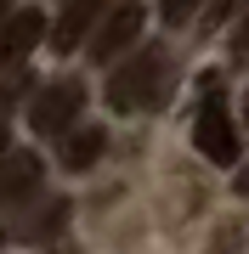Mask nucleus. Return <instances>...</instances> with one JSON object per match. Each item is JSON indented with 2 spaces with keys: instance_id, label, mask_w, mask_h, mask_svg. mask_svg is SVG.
Masks as SVG:
<instances>
[{
  "instance_id": "obj_1",
  "label": "nucleus",
  "mask_w": 249,
  "mask_h": 254,
  "mask_svg": "<svg viewBox=\"0 0 249 254\" xmlns=\"http://www.w3.org/2000/svg\"><path fill=\"white\" fill-rule=\"evenodd\" d=\"M165 85H170V57H165V46L130 51L125 63L108 73V108H113V113L159 108V102H165Z\"/></svg>"
},
{
  "instance_id": "obj_2",
  "label": "nucleus",
  "mask_w": 249,
  "mask_h": 254,
  "mask_svg": "<svg viewBox=\"0 0 249 254\" xmlns=\"http://www.w3.org/2000/svg\"><path fill=\"white\" fill-rule=\"evenodd\" d=\"M198 91H204V102H198V119H193V147H198L210 164H238L244 141H238V125H232V113H227L221 79H215V73H204Z\"/></svg>"
},
{
  "instance_id": "obj_3",
  "label": "nucleus",
  "mask_w": 249,
  "mask_h": 254,
  "mask_svg": "<svg viewBox=\"0 0 249 254\" xmlns=\"http://www.w3.org/2000/svg\"><path fill=\"white\" fill-rule=\"evenodd\" d=\"M80 108H85V85L80 79H51L28 96V130L34 136H63V130H74Z\"/></svg>"
},
{
  "instance_id": "obj_4",
  "label": "nucleus",
  "mask_w": 249,
  "mask_h": 254,
  "mask_svg": "<svg viewBox=\"0 0 249 254\" xmlns=\"http://www.w3.org/2000/svg\"><path fill=\"white\" fill-rule=\"evenodd\" d=\"M142 23H148V6L142 0H119V6H108L96 17V28H91V63H113L119 51H130L136 46V34H142Z\"/></svg>"
},
{
  "instance_id": "obj_5",
  "label": "nucleus",
  "mask_w": 249,
  "mask_h": 254,
  "mask_svg": "<svg viewBox=\"0 0 249 254\" xmlns=\"http://www.w3.org/2000/svg\"><path fill=\"white\" fill-rule=\"evenodd\" d=\"M40 187H46V164L34 153L6 147V153H0V215H6V209H28L40 198Z\"/></svg>"
},
{
  "instance_id": "obj_6",
  "label": "nucleus",
  "mask_w": 249,
  "mask_h": 254,
  "mask_svg": "<svg viewBox=\"0 0 249 254\" xmlns=\"http://www.w3.org/2000/svg\"><path fill=\"white\" fill-rule=\"evenodd\" d=\"M40 40H46V11L40 6H11L6 23H0V63L6 68L28 63V51H34Z\"/></svg>"
},
{
  "instance_id": "obj_7",
  "label": "nucleus",
  "mask_w": 249,
  "mask_h": 254,
  "mask_svg": "<svg viewBox=\"0 0 249 254\" xmlns=\"http://www.w3.org/2000/svg\"><path fill=\"white\" fill-rule=\"evenodd\" d=\"M113 0H68L63 6V17L57 23H46V34H51V51H74V46H85V40H91V28H96V17L102 11H108Z\"/></svg>"
},
{
  "instance_id": "obj_8",
  "label": "nucleus",
  "mask_w": 249,
  "mask_h": 254,
  "mask_svg": "<svg viewBox=\"0 0 249 254\" xmlns=\"http://www.w3.org/2000/svg\"><path fill=\"white\" fill-rule=\"evenodd\" d=\"M108 153V136H102L96 125H80V130H63V147H57V158H63V170H91V164Z\"/></svg>"
},
{
  "instance_id": "obj_9",
  "label": "nucleus",
  "mask_w": 249,
  "mask_h": 254,
  "mask_svg": "<svg viewBox=\"0 0 249 254\" xmlns=\"http://www.w3.org/2000/svg\"><path fill=\"white\" fill-rule=\"evenodd\" d=\"M63 220H68V203H57V198H51L40 220H23V226H17V232H6V237H17V243H51V237L63 232Z\"/></svg>"
},
{
  "instance_id": "obj_10",
  "label": "nucleus",
  "mask_w": 249,
  "mask_h": 254,
  "mask_svg": "<svg viewBox=\"0 0 249 254\" xmlns=\"http://www.w3.org/2000/svg\"><path fill=\"white\" fill-rule=\"evenodd\" d=\"M198 6H204V0H159V17H165L170 28H181V23L198 17Z\"/></svg>"
},
{
  "instance_id": "obj_11",
  "label": "nucleus",
  "mask_w": 249,
  "mask_h": 254,
  "mask_svg": "<svg viewBox=\"0 0 249 254\" xmlns=\"http://www.w3.org/2000/svg\"><path fill=\"white\" fill-rule=\"evenodd\" d=\"M232 11H238V0H215V6H210V28H221Z\"/></svg>"
},
{
  "instance_id": "obj_12",
  "label": "nucleus",
  "mask_w": 249,
  "mask_h": 254,
  "mask_svg": "<svg viewBox=\"0 0 249 254\" xmlns=\"http://www.w3.org/2000/svg\"><path fill=\"white\" fill-rule=\"evenodd\" d=\"M6 11H11V0H0V23H6Z\"/></svg>"
},
{
  "instance_id": "obj_13",
  "label": "nucleus",
  "mask_w": 249,
  "mask_h": 254,
  "mask_svg": "<svg viewBox=\"0 0 249 254\" xmlns=\"http://www.w3.org/2000/svg\"><path fill=\"white\" fill-rule=\"evenodd\" d=\"M0 153H6V125H0Z\"/></svg>"
},
{
  "instance_id": "obj_14",
  "label": "nucleus",
  "mask_w": 249,
  "mask_h": 254,
  "mask_svg": "<svg viewBox=\"0 0 249 254\" xmlns=\"http://www.w3.org/2000/svg\"><path fill=\"white\" fill-rule=\"evenodd\" d=\"M57 254H74V249H57Z\"/></svg>"
}]
</instances>
